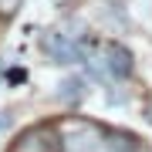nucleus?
I'll list each match as a JSON object with an SVG mask.
<instances>
[{"label": "nucleus", "mask_w": 152, "mask_h": 152, "mask_svg": "<svg viewBox=\"0 0 152 152\" xmlns=\"http://www.w3.org/2000/svg\"><path fill=\"white\" fill-rule=\"evenodd\" d=\"M78 132H81V135L75 139V132L61 129V152H98V145H102V132H98V125L78 122Z\"/></svg>", "instance_id": "obj_3"}, {"label": "nucleus", "mask_w": 152, "mask_h": 152, "mask_svg": "<svg viewBox=\"0 0 152 152\" xmlns=\"http://www.w3.org/2000/svg\"><path fill=\"white\" fill-rule=\"evenodd\" d=\"M20 152H61V132L51 125H37L20 139Z\"/></svg>", "instance_id": "obj_4"}, {"label": "nucleus", "mask_w": 152, "mask_h": 152, "mask_svg": "<svg viewBox=\"0 0 152 152\" xmlns=\"http://www.w3.org/2000/svg\"><path fill=\"white\" fill-rule=\"evenodd\" d=\"M41 48H44V54L51 61H58V64H78V61H85V48L78 41H71L68 34H61V31L44 34Z\"/></svg>", "instance_id": "obj_2"}, {"label": "nucleus", "mask_w": 152, "mask_h": 152, "mask_svg": "<svg viewBox=\"0 0 152 152\" xmlns=\"http://www.w3.org/2000/svg\"><path fill=\"white\" fill-rule=\"evenodd\" d=\"M20 7V0H0V14H14Z\"/></svg>", "instance_id": "obj_7"}, {"label": "nucleus", "mask_w": 152, "mask_h": 152, "mask_svg": "<svg viewBox=\"0 0 152 152\" xmlns=\"http://www.w3.org/2000/svg\"><path fill=\"white\" fill-rule=\"evenodd\" d=\"M85 85H88L85 78H64V81L58 85V102L61 105H78L85 98V91H88Z\"/></svg>", "instance_id": "obj_5"}, {"label": "nucleus", "mask_w": 152, "mask_h": 152, "mask_svg": "<svg viewBox=\"0 0 152 152\" xmlns=\"http://www.w3.org/2000/svg\"><path fill=\"white\" fill-rule=\"evenodd\" d=\"M112 152H135V142L129 135H115L112 139Z\"/></svg>", "instance_id": "obj_6"}, {"label": "nucleus", "mask_w": 152, "mask_h": 152, "mask_svg": "<svg viewBox=\"0 0 152 152\" xmlns=\"http://www.w3.org/2000/svg\"><path fill=\"white\" fill-rule=\"evenodd\" d=\"M145 118H149V122H152V105H149V108H145Z\"/></svg>", "instance_id": "obj_8"}, {"label": "nucleus", "mask_w": 152, "mask_h": 152, "mask_svg": "<svg viewBox=\"0 0 152 152\" xmlns=\"http://www.w3.org/2000/svg\"><path fill=\"white\" fill-rule=\"evenodd\" d=\"M85 64L91 68V75H108V78H115V81H122V78H129L132 75V51L129 48H122V44H115V41H108V44H102V58H85Z\"/></svg>", "instance_id": "obj_1"}]
</instances>
